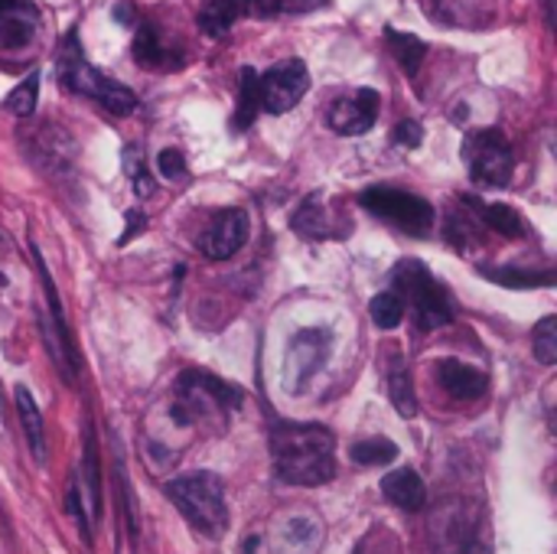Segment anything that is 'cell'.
Wrapping results in <instances>:
<instances>
[{"label":"cell","instance_id":"1","mask_svg":"<svg viewBox=\"0 0 557 554\" xmlns=\"http://www.w3.org/2000/svg\"><path fill=\"white\" fill-rule=\"evenodd\" d=\"M274 477L287 487H323L336 477V438L323 424L277 421L271 428Z\"/></svg>","mask_w":557,"mask_h":554},{"label":"cell","instance_id":"2","mask_svg":"<svg viewBox=\"0 0 557 554\" xmlns=\"http://www.w3.org/2000/svg\"><path fill=\"white\" fill-rule=\"evenodd\" d=\"M166 500L180 509V516L206 539H219L228 529V503L225 487L215 473L199 470L176 477L163 487Z\"/></svg>","mask_w":557,"mask_h":554},{"label":"cell","instance_id":"3","mask_svg":"<svg viewBox=\"0 0 557 554\" xmlns=\"http://www.w3.org/2000/svg\"><path fill=\"white\" fill-rule=\"evenodd\" d=\"M59 78H62V85H65L69 91L98 101L104 111H111V114H117V118H124V114H131V111L137 108V95H134L127 85L108 78L104 72H98V69L82 56V46H78V36H75V33H69V36L62 39V49H59Z\"/></svg>","mask_w":557,"mask_h":554},{"label":"cell","instance_id":"4","mask_svg":"<svg viewBox=\"0 0 557 554\" xmlns=\"http://www.w3.org/2000/svg\"><path fill=\"white\" fill-rule=\"evenodd\" d=\"M392 284H395V294L411 304L418 330L431 333V330L454 323V304H450L447 291L437 284V278L421 261H414V258L398 261L392 271Z\"/></svg>","mask_w":557,"mask_h":554},{"label":"cell","instance_id":"5","mask_svg":"<svg viewBox=\"0 0 557 554\" xmlns=\"http://www.w3.org/2000/svg\"><path fill=\"white\" fill-rule=\"evenodd\" d=\"M238 405H242L238 389H232L228 382H222V379H215L209 372L189 369L176 382L173 418L180 424H193V421H202V418H215L222 411H235Z\"/></svg>","mask_w":557,"mask_h":554},{"label":"cell","instance_id":"6","mask_svg":"<svg viewBox=\"0 0 557 554\" xmlns=\"http://www.w3.org/2000/svg\"><path fill=\"white\" fill-rule=\"evenodd\" d=\"M359 206L366 212H372L375 219H382L414 238H424L434 229V206L424 196L398 189V186H385V183L369 186L359 193Z\"/></svg>","mask_w":557,"mask_h":554},{"label":"cell","instance_id":"7","mask_svg":"<svg viewBox=\"0 0 557 554\" xmlns=\"http://www.w3.org/2000/svg\"><path fill=\"white\" fill-rule=\"evenodd\" d=\"M463 163H467V173H470L473 186H480V189L509 186L512 170H516L512 147H509L506 134L499 127L470 131L467 140H463Z\"/></svg>","mask_w":557,"mask_h":554},{"label":"cell","instance_id":"8","mask_svg":"<svg viewBox=\"0 0 557 554\" xmlns=\"http://www.w3.org/2000/svg\"><path fill=\"white\" fill-rule=\"evenodd\" d=\"M307 91H310V72L304 59H284L271 65L264 75H258L261 111L268 114H287Z\"/></svg>","mask_w":557,"mask_h":554},{"label":"cell","instance_id":"9","mask_svg":"<svg viewBox=\"0 0 557 554\" xmlns=\"http://www.w3.org/2000/svg\"><path fill=\"white\" fill-rule=\"evenodd\" d=\"M330 343H333V336L326 330H300L290 340L287 359H284V389L287 392L307 389V382L323 369V362L330 356Z\"/></svg>","mask_w":557,"mask_h":554},{"label":"cell","instance_id":"10","mask_svg":"<svg viewBox=\"0 0 557 554\" xmlns=\"http://www.w3.org/2000/svg\"><path fill=\"white\" fill-rule=\"evenodd\" d=\"M379 104H382V98H379L375 88H356L352 95H343V98H336L330 104L326 124L336 134H343V137H359V134H366V131L375 127Z\"/></svg>","mask_w":557,"mask_h":554},{"label":"cell","instance_id":"11","mask_svg":"<svg viewBox=\"0 0 557 554\" xmlns=\"http://www.w3.org/2000/svg\"><path fill=\"white\" fill-rule=\"evenodd\" d=\"M248 238V216L242 209H222L199 235V251L209 261H228Z\"/></svg>","mask_w":557,"mask_h":554},{"label":"cell","instance_id":"12","mask_svg":"<svg viewBox=\"0 0 557 554\" xmlns=\"http://www.w3.org/2000/svg\"><path fill=\"white\" fill-rule=\"evenodd\" d=\"M39 13L29 0H0V52H20L36 39Z\"/></svg>","mask_w":557,"mask_h":554},{"label":"cell","instance_id":"13","mask_svg":"<svg viewBox=\"0 0 557 554\" xmlns=\"http://www.w3.org/2000/svg\"><path fill=\"white\" fill-rule=\"evenodd\" d=\"M78 496H82V509L85 519L98 522L101 519V467H98V441H95V428L91 421H85V438H82V483Z\"/></svg>","mask_w":557,"mask_h":554},{"label":"cell","instance_id":"14","mask_svg":"<svg viewBox=\"0 0 557 554\" xmlns=\"http://www.w3.org/2000/svg\"><path fill=\"white\" fill-rule=\"evenodd\" d=\"M290 229L297 235H304L307 242H326V238H339L346 232L343 225H333V216L326 209L323 193H313L300 202V209L290 219Z\"/></svg>","mask_w":557,"mask_h":554},{"label":"cell","instance_id":"15","mask_svg":"<svg viewBox=\"0 0 557 554\" xmlns=\"http://www.w3.org/2000/svg\"><path fill=\"white\" fill-rule=\"evenodd\" d=\"M437 382L447 395L460 398V402H473L480 395H486V376L460 359H441L437 362Z\"/></svg>","mask_w":557,"mask_h":554},{"label":"cell","instance_id":"16","mask_svg":"<svg viewBox=\"0 0 557 554\" xmlns=\"http://www.w3.org/2000/svg\"><path fill=\"white\" fill-rule=\"evenodd\" d=\"M382 496L401 513H421L424 509V480L411 467H398L382 480Z\"/></svg>","mask_w":557,"mask_h":554},{"label":"cell","instance_id":"17","mask_svg":"<svg viewBox=\"0 0 557 554\" xmlns=\"http://www.w3.org/2000/svg\"><path fill=\"white\" fill-rule=\"evenodd\" d=\"M281 542H284L287 552L294 554L320 552V545H323V526L310 513H294L281 526Z\"/></svg>","mask_w":557,"mask_h":554},{"label":"cell","instance_id":"18","mask_svg":"<svg viewBox=\"0 0 557 554\" xmlns=\"http://www.w3.org/2000/svg\"><path fill=\"white\" fill-rule=\"evenodd\" d=\"M13 402H16V415H20V424H23L29 454L42 464V460H46V428H42L39 405L33 402V395H29L26 385H16V389H13Z\"/></svg>","mask_w":557,"mask_h":554},{"label":"cell","instance_id":"19","mask_svg":"<svg viewBox=\"0 0 557 554\" xmlns=\"http://www.w3.org/2000/svg\"><path fill=\"white\" fill-rule=\"evenodd\" d=\"M467 206H473V216L486 222V229H493L496 235H506V238H519L525 235V222L522 216L512 209V206H503V202H480L473 196H463Z\"/></svg>","mask_w":557,"mask_h":554},{"label":"cell","instance_id":"20","mask_svg":"<svg viewBox=\"0 0 557 554\" xmlns=\"http://www.w3.org/2000/svg\"><path fill=\"white\" fill-rule=\"evenodd\" d=\"M486 281L499 284V287H509V291H532V287H552L555 284V274L552 271H525V268H490V264H480L476 268Z\"/></svg>","mask_w":557,"mask_h":554},{"label":"cell","instance_id":"21","mask_svg":"<svg viewBox=\"0 0 557 554\" xmlns=\"http://www.w3.org/2000/svg\"><path fill=\"white\" fill-rule=\"evenodd\" d=\"M242 10H245V0H202L196 20L206 36H225L242 16Z\"/></svg>","mask_w":557,"mask_h":554},{"label":"cell","instance_id":"22","mask_svg":"<svg viewBox=\"0 0 557 554\" xmlns=\"http://www.w3.org/2000/svg\"><path fill=\"white\" fill-rule=\"evenodd\" d=\"M388 398H392V405H395V411L401 418H414L418 415V398H414L411 372H408V362L401 356H395L392 366H388Z\"/></svg>","mask_w":557,"mask_h":554},{"label":"cell","instance_id":"23","mask_svg":"<svg viewBox=\"0 0 557 554\" xmlns=\"http://www.w3.org/2000/svg\"><path fill=\"white\" fill-rule=\"evenodd\" d=\"M385 39L395 52V62L408 72V78H414L421 72V62L428 59V42L418 39L414 33H401V29H385Z\"/></svg>","mask_w":557,"mask_h":554},{"label":"cell","instance_id":"24","mask_svg":"<svg viewBox=\"0 0 557 554\" xmlns=\"http://www.w3.org/2000/svg\"><path fill=\"white\" fill-rule=\"evenodd\" d=\"M258 111H261L258 72H255L251 65H245V69H242V75H238V108H235L232 127H235V131L251 127V124H255V118H258Z\"/></svg>","mask_w":557,"mask_h":554},{"label":"cell","instance_id":"25","mask_svg":"<svg viewBox=\"0 0 557 554\" xmlns=\"http://www.w3.org/2000/svg\"><path fill=\"white\" fill-rule=\"evenodd\" d=\"M166 56H170V49L163 46L160 29L150 26V23H140V26H137V36H134V59H137V65H147V69H170Z\"/></svg>","mask_w":557,"mask_h":554},{"label":"cell","instance_id":"26","mask_svg":"<svg viewBox=\"0 0 557 554\" xmlns=\"http://www.w3.org/2000/svg\"><path fill=\"white\" fill-rule=\"evenodd\" d=\"M369 317L379 330H395L405 320V300L395 291H382L369 300Z\"/></svg>","mask_w":557,"mask_h":554},{"label":"cell","instance_id":"27","mask_svg":"<svg viewBox=\"0 0 557 554\" xmlns=\"http://www.w3.org/2000/svg\"><path fill=\"white\" fill-rule=\"evenodd\" d=\"M352 460L359 467H385L392 460H398V447L388 438H366L352 444Z\"/></svg>","mask_w":557,"mask_h":554},{"label":"cell","instance_id":"28","mask_svg":"<svg viewBox=\"0 0 557 554\" xmlns=\"http://www.w3.org/2000/svg\"><path fill=\"white\" fill-rule=\"evenodd\" d=\"M121 157H124V173H127L131 183H134V193H137V196H153V176H150V170H147V163H144V147L127 144Z\"/></svg>","mask_w":557,"mask_h":554},{"label":"cell","instance_id":"29","mask_svg":"<svg viewBox=\"0 0 557 554\" xmlns=\"http://www.w3.org/2000/svg\"><path fill=\"white\" fill-rule=\"evenodd\" d=\"M532 353L542 366H555L557 362V317L539 320V327L532 330Z\"/></svg>","mask_w":557,"mask_h":554},{"label":"cell","instance_id":"30","mask_svg":"<svg viewBox=\"0 0 557 554\" xmlns=\"http://www.w3.org/2000/svg\"><path fill=\"white\" fill-rule=\"evenodd\" d=\"M36 101H39V75H26L10 95H7V111H13L16 118H29L36 111Z\"/></svg>","mask_w":557,"mask_h":554},{"label":"cell","instance_id":"31","mask_svg":"<svg viewBox=\"0 0 557 554\" xmlns=\"http://www.w3.org/2000/svg\"><path fill=\"white\" fill-rule=\"evenodd\" d=\"M157 170H160L163 180H183L186 176V160H183V153L176 147H170V150H160Z\"/></svg>","mask_w":557,"mask_h":554},{"label":"cell","instance_id":"32","mask_svg":"<svg viewBox=\"0 0 557 554\" xmlns=\"http://www.w3.org/2000/svg\"><path fill=\"white\" fill-rule=\"evenodd\" d=\"M392 144H395V147H408V150L421 147V124H418V121H401V124H395Z\"/></svg>","mask_w":557,"mask_h":554},{"label":"cell","instance_id":"33","mask_svg":"<svg viewBox=\"0 0 557 554\" xmlns=\"http://www.w3.org/2000/svg\"><path fill=\"white\" fill-rule=\"evenodd\" d=\"M447 238H450V245L457 242L460 248H467V245L480 242V238H476V232L463 225V212H450V222H447Z\"/></svg>","mask_w":557,"mask_h":554},{"label":"cell","instance_id":"34","mask_svg":"<svg viewBox=\"0 0 557 554\" xmlns=\"http://www.w3.org/2000/svg\"><path fill=\"white\" fill-rule=\"evenodd\" d=\"M65 509H69V516L82 526V535L88 539V519H85L82 496H78V487H75V483H72V487H69V493H65Z\"/></svg>","mask_w":557,"mask_h":554},{"label":"cell","instance_id":"35","mask_svg":"<svg viewBox=\"0 0 557 554\" xmlns=\"http://www.w3.org/2000/svg\"><path fill=\"white\" fill-rule=\"evenodd\" d=\"M147 229V219L137 212V209H127V229L121 232V238H117V245H127L137 232H144Z\"/></svg>","mask_w":557,"mask_h":554},{"label":"cell","instance_id":"36","mask_svg":"<svg viewBox=\"0 0 557 554\" xmlns=\"http://www.w3.org/2000/svg\"><path fill=\"white\" fill-rule=\"evenodd\" d=\"M261 3H268V7H271V3H277V0H261Z\"/></svg>","mask_w":557,"mask_h":554},{"label":"cell","instance_id":"37","mask_svg":"<svg viewBox=\"0 0 557 554\" xmlns=\"http://www.w3.org/2000/svg\"><path fill=\"white\" fill-rule=\"evenodd\" d=\"M428 3H437V0H424V7H428Z\"/></svg>","mask_w":557,"mask_h":554}]
</instances>
